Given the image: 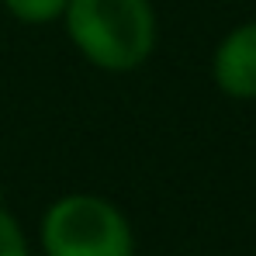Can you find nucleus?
<instances>
[{"label": "nucleus", "mask_w": 256, "mask_h": 256, "mask_svg": "<svg viewBox=\"0 0 256 256\" xmlns=\"http://www.w3.org/2000/svg\"><path fill=\"white\" fill-rule=\"evenodd\" d=\"M66 32L86 62L108 73L138 70L156 45V14L149 0H70Z\"/></svg>", "instance_id": "obj_1"}, {"label": "nucleus", "mask_w": 256, "mask_h": 256, "mask_svg": "<svg viewBox=\"0 0 256 256\" xmlns=\"http://www.w3.org/2000/svg\"><path fill=\"white\" fill-rule=\"evenodd\" d=\"M45 256H135L128 218L97 194H66L42 218Z\"/></svg>", "instance_id": "obj_2"}, {"label": "nucleus", "mask_w": 256, "mask_h": 256, "mask_svg": "<svg viewBox=\"0 0 256 256\" xmlns=\"http://www.w3.org/2000/svg\"><path fill=\"white\" fill-rule=\"evenodd\" d=\"M212 76L225 97L256 100V21L232 28L212 59Z\"/></svg>", "instance_id": "obj_3"}, {"label": "nucleus", "mask_w": 256, "mask_h": 256, "mask_svg": "<svg viewBox=\"0 0 256 256\" xmlns=\"http://www.w3.org/2000/svg\"><path fill=\"white\" fill-rule=\"evenodd\" d=\"M66 4L70 0H4V7L24 24H48V21L62 18Z\"/></svg>", "instance_id": "obj_4"}, {"label": "nucleus", "mask_w": 256, "mask_h": 256, "mask_svg": "<svg viewBox=\"0 0 256 256\" xmlns=\"http://www.w3.org/2000/svg\"><path fill=\"white\" fill-rule=\"evenodd\" d=\"M0 256H28V239L7 208H0Z\"/></svg>", "instance_id": "obj_5"}]
</instances>
